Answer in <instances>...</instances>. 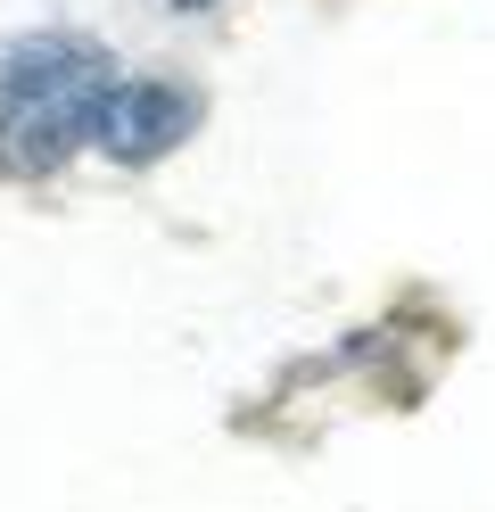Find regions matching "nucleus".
Here are the masks:
<instances>
[{
  "label": "nucleus",
  "mask_w": 495,
  "mask_h": 512,
  "mask_svg": "<svg viewBox=\"0 0 495 512\" xmlns=\"http://www.w3.org/2000/svg\"><path fill=\"white\" fill-rule=\"evenodd\" d=\"M116 91L108 50H91L75 34H33L0 50V149L9 166H58L83 141H99V108Z\"/></svg>",
  "instance_id": "1"
},
{
  "label": "nucleus",
  "mask_w": 495,
  "mask_h": 512,
  "mask_svg": "<svg viewBox=\"0 0 495 512\" xmlns=\"http://www.w3.org/2000/svg\"><path fill=\"white\" fill-rule=\"evenodd\" d=\"M190 116H198V100L174 83H116L108 108H99V149L116 166H149V157H165L190 133Z\"/></svg>",
  "instance_id": "2"
}]
</instances>
